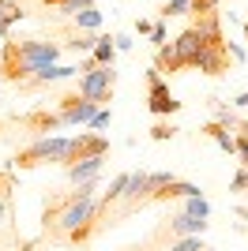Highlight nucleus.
I'll list each match as a JSON object with an SVG mask.
<instances>
[{
  "label": "nucleus",
  "instance_id": "23",
  "mask_svg": "<svg viewBox=\"0 0 248 251\" xmlns=\"http://www.w3.org/2000/svg\"><path fill=\"white\" fill-rule=\"evenodd\" d=\"M173 135H177V127L165 124V120H158V124L151 127V139H155V143H165V139H173Z\"/></svg>",
  "mask_w": 248,
  "mask_h": 251
},
{
  "label": "nucleus",
  "instance_id": "9",
  "mask_svg": "<svg viewBox=\"0 0 248 251\" xmlns=\"http://www.w3.org/2000/svg\"><path fill=\"white\" fill-rule=\"evenodd\" d=\"M98 109H102V105H94V101H87V98H79L75 90H68V94L57 98V116H61V124H64V127H79V124H87V120H91Z\"/></svg>",
  "mask_w": 248,
  "mask_h": 251
},
{
  "label": "nucleus",
  "instance_id": "24",
  "mask_svg": "<svg viewBox=\"0 0 248 251\" xmlns=\"http://www.w3.org/2000/svg\"><path fill=\"white\" fill-rule=\"evenodd\" d=\"M229 191H237V195H248V169H245V165L233 173V180H229Z\"/></svg>",
  "mask_w": 248,
  "mask_h": 251
},
{
  "label": "nucleus",
  "instance_id": "6",
  "mask_svg": "<svg viewBox=\"0 0 248 251\" xmlns=\"http://www.w3.org/2000/svg\"><path fill=\"white\" fill-rule=\"evenodd\" d=\"M113 86H117V72L113 68H91V72L79 75L75 94L87 98V101H94V105H109L113 101Z\"/></svg>",
  "mask_w": 248,
  "mask_h": 251
},
{
  "label": "nucleus",
  "instance_id": "26",
  "mask_svg": "<svg viewBox=\"0 0 248 251\" xmlns=\"http://www.w3.org/2000/svg\"><path fill=\"white\" fill-rule=\"evenodd\" d=\"M165 38H169L165 19H155V26H151V42H155V49H158V45H165Z\"/></svg>",
  "mask_w": 248,
  "mask_h": 251
},
{
  "label": "nucleus",
  "instance_id": "8",
  "mask_svg": "<svg viewBox=\"0 0 248 251\" xmlns=\"http://www.w3.org/2000/svg\"><path fill=\"white\" fill-rule=\"evenodd\" d=\"M147 109H151V116H158V120H165V116H173L177 109H181V101H177L173 90H169V79H162L155 68L147 72Z\"/></svg>",
  "mask_w": 248,
  "mask_h": 251
},
{
  "label": "nucleus",
  "instance_id": "31",
  "mask_svg": "<svg viewBox=\"0 0 248 251\" xmlns=\"http://www.w3.org/2000/svg\"><path fill=\"white\" fill-rule=\"evenodd\" d=\"M34 244H19V248H0V251H31Z\"/></svg>",
  "mask_w": 248,
  "mask_h": 251
},
{
  "label": "nucleus",
  "instance_id": "4",
  "mask_svg": "<svg viewBox=\"0 0 248 251\" xmlns=\"http://www.w3.org/2000/svg\"><path fill=\"white\" fill-rule=\"evenodd\" d=\"M64 154H68V135H45V139H34L31 147L15 150L8 165L15 173H27V169H41V165H61Z\"/></svg>",
  "mask_w": 248,
  "mask_h": 251
},
{
  "label": "nucleus",
  "instance_id": "13",
  "mask_svg": "<svg viewBox=\"0 0 248 251\" xmlns=\"http://www.w3.org/2000/svg\"><path fill=\"white\" fill-rule=\"evenodd\" d=\"M27 19L19 0H0V38H11V26Z\"/></svg>",
  "mask_w": 248,
  "mask_h": 251
},
{
  "label": "nucleus",
  "instance_id": "19",
  "mask_svg": "<svg viewBox=\"0 0 248 251\" xmlns=\"http://www.w3.org/2000/svg\"><path fill=\"white\" fill-rule=\"evenodd\" d=\"M177 15H188V0H165L158 8V19H177Z\"/></svg>",
  "mask_w": 248,
  "mask_h": 251
},
{
  "label": "nucleus",
  "instance_id": "15",
  "mask_svg": "<svg viewBox=\"0 0 248 251\" xmlns=\"http://www.w3.org/2000/svg\"><path fill=\"white\" fill-rule=\"evenodd\" d=\"M102 165H105V157H91V161H75L72 169H64L68 173V180H72V188L75 184H87V180H94L98 173H102Z\"/></svg>",
  "mask_w": 248,
  "mask_h": 251
},
{
  "label": "nucleus",
  "instance_id": "20",
  "mask_svg": "<svg viewBox=\"0 0 248 251\" xmlns=\"http://www.w3.org/2000/svg\"><path fill=\"white\" fill-rule=\"evenodd\" d=\"M218 4H222V0H188V15H192V19L211 15V11H218Z\"/></svg>",
  "mask_w": 248,
  "mask_h": 251
},
{
  "label": "nucleus",
  "instance_id": "2",
  "mask_svg": "<svg viewBox=\"0 0 248 251\" xmlns=\"http://www.w3.org/2000/svg\"><path fill=\"white\" fill-rule=\"evenodd\" d=\"M61 45L41 42V38H4L0 49V79L11 86H23L38 68L45 64H61Z\"/></svg>",
  "mask_w": 248,
  "mask_h": 251
},
{
  "label": "nucleus",
  "instance_id": "28",
  "mask_svg": "<svg viewBox=\"0 0 248 251\" xmlns=\"http://www.w3.org/2000/svg\"><path fill=\"white\" fill-rule=\"evenodd\" d=\"M8 218H11V199L0 195V225H8Z\"/></svg>",
  "mask_w": 248,
  "mask_h": 251
},
{
  "label": "nucleus",
  "instance_id": "29",
  "mask_svg": "<svg viewBox=\"0 0 248 251\" xmlns=\"http://www.w3.org/2000/svg\"><path fill=\"white\" fill-rule=\"evenodd\" d=\"M151 26H155V19H135V30L139 34H151Z\"/></svg>",
  "mask_w": 248,
  "mask_h": 251
},
{
  "label": "nucleus",
  "instance_id": "7",
  "mask_svg": "<svg viewBox=\"0 0 248 251\" xmlns=\"http://www.w3.org/2000/svg\"><path fill=\"white\" fill-rule=\"evenodd\" d=\"M91 157H109V139L102 131H79L68 135V154H64L61 169H72L75 161H91Z\"/></svg>",
  "mask_w": 248,
  "mask_h": 251
},
{
  "label": "nucleus",
  "instance_id": "10",
  "mask_svg": "<svg viewBox=\"0 0 248 251\" xmlns=\"http://www.w3.org/2000/svg\"><path fill=\"white\" fill-rule=\"evenodd\" d=\"M11 124L23 127L31 139H45V135H53L57 127H64V124H61V116H57V109H31V113L15 116Z\"/></svg>",
  "mask_w": 248,
  "mask_h": 251
},
{
  "label": "nucleus",
  "instance_id": "17",
  "mask_svg": "<svg viewBox=\"0 0 248 251\" xmlns=\"http://www.w3.org/2000/svg\"><path fill=\"white\" fill-rule=\"evenodd\" d=\"M38 4L49 11H61V15H75L83 8H94V0H38Z\"/></svg>",
  "mask_w": 248,
  "mask_h": 251
},
{
  "label": "nucleus",
  "instance_id": "27",
  "mask_svg": "<svg viewBox=\"0 0 248 251\" xmlns=\"http://www.w3.org/2000/svg\"><path fill=\"white\" fill-rule=\"evenodd\" d=\"M113 45H117V52H128L132 49V38L128 34H113Z\"/></svg>",
  "mask_w": 248,
  "mask_h": 251
},
{
  "label": "nucleus",
  "instance_id": "32",
  "mask_svg": "<svg viewBox=\"0 0 248 251\" xmlns=\"http://www.w3.org/2000/svg\"><path fill=\"white\" fill-rule=\"evenodd\" d=\"M4 131H8V124H4V120H0V139H4Z\"/></svg>",
  "mask_w": 248,
  "mask_h": 251
},
{
  "label": "nucleus",
  "instance_id": "21",
  "mask_svg": "<svg viewBox=\"0 0 248 251\" xmlns=\"http://www.w3.org/2000/svg\"><path fill=\"white\" fill-rule=\"evenodd\" d=\"M11 191H15V169L4 165V169H0V195H4V199H11Z\"/></svg>",
  "mask_w": 248,
  "mask_h": 251
},
{
  "label": "nucleus",
  "instance_id": "12",
  "mask_svg": "<svg viewBox=\"0 0 248 251\" xmlns=\"http://www.w3.org/2000/svg\"><path fill=\"white\" fill-rule=\"evenodd\" d=\"M91 56L94 68H113L117 60V45H113V34H98V42H94V49L87 52Z\"/></svg>",
  "mask_w": 248,
  "mask_h": 251
},
{
  "label": "nucleus",
  "instance_id": "14",
  "mask_svg": "<svg viewBox=\"0 0 248 251\" xmlns=\"http://www.w3.org/2000/svg\"><path fill=\"white\" fill-rule=\"evenodd\" d=\"M199 135H207L218 150H222V154H233V131H229L226 124H218V120H207Z\"/></svg>",
  "mask_w": 248,
  "mask_h": 251
},
{
  "label": "nucleus",
  "instance_id": "3",
  "mask_svg": "<svg viewBox=\"0 0 248 251\" xmlns=\"http://www.w3.org/2000/svg\"><path fill=\"white\" fill-rule=\"evenodd\" d=\"M169 180H173V173H143V169H139V173H128V188H124L121 202H117V210H113V225L135 218V214L147 210V206H155L158 188H165Z\"/></svg>",
  "mask_w": 248,
  "mask_h": 251
},
{
  "label": "nucleus",
  "instance_id": "30",
  "mask_svg": "<svg viewBox=\"0 0 248 251\" xmlns=\"http://www.w3.org/2000/svg\"><path fill=\"white\" fill-rule=\"evenodd\" d=\"M229 105H233V109H248V90H245V94H237Z\"/></svg>",
  "mask_w": 248,
  "mask_h": 251
},
{
  "label": "nucleus",
  "instance_id": "1",
  "mask_svg": "<svg viewBox=\"0 0 248 251\" xmlns=\"http://www.w3.org/2000/svg\"><path fill=\"white\" fill-rule=\"evenodd\" d=\"M155 72L162 79H173L181 72H203L211 79H222L229 72V49H226V34H222L218 11L192 19L173 42L158 45Z\"/></svg>",
  "mask_w": 248,
  "mask_h": 251
},
{
  "label": "nucleus",
  "instance_id": "5",
  "mask_svg": "<svg viewBox=\"0 0 248 251\" xmlns=\"http://www.w3.org/2000/svg\"><path fill=\"white\" fill-rule=\"evenodd\" d=\"M207 229V221L203 218H188V214H169V218H162L155 225V232H151V240L143 244V251H165L169 244L177 240H185V236H199V232Z\"/></svg>",
  "mask_w": 248,
  "mask_h": 251
},
{
  "label": "nucleus",
  "instance_id": "18",
  "mask_svg": "<svg viewBox=\"0 0 248 251\" xmlns=\"http://www.w3.org/2000/svg\"><path fill=\"white\" fill-rule=\"evenodd\" d=\"M181 214H188V218H211V202L203 199V195H188V199H181Z\"/></svg>",
  "mask_w": 248,
  "mask_h": 251
},
{
  "label": "nucleus",
  "instance_id": "33",
  "mask_svg": "<svg viewBox=\"0 0 248 251\" xmlns=\"http://www.w3.org/2000/svg\"><path fill=\"white\" fill-rule=\"evenodd\" d=\"M203 251H215V248H203Z\"/></svg>",
  "mask_w": 248,
  "mask_h": 251
},
{
  "label": "nucleus",
  "instance_id": "16",
  "mask_svg": "<svg viewBox=\"0 0 248 251\" xmlns=\"http://www.w3.org/2000/svg\"><path fill=\"white\" fill-rule=\"evenodd\" d=\"M72 26L75 30H102V11L98 8H83L72 15Z\"/></svg>",
  "mask_w": 248,
  "mask_h": 251
},
{
  "label": "nucleus",
  "instance_id": "22",
  "mask_svg": "<svg viewBox=\"0 0 248 251\" xmlns=\"http://www.w3.org/2000/svg\"><path fill=\"white\" fill-rule=\"evenodd\" d=\"M207 244L199 240V236H185V240H177V244H169L165 251H203Z\"/></svg>",
  "mask_w": 248,
  "mask_h": 251
},
{
  "label": "nucleus",
  "instance_id": "25",
  "mask_svg": "<svg viewBox=\"0 0 248 251\" xmlns=\"http://www.w3.org/2000/svg\"><path fill=\"white\" fill-rule=\"evenodd\" d=\"M109 120H113V109H109V105H102V109H98V113L87 120V127H94V131H98V127H105Z\"/></svg>",
  "mask_w": 248,
  "mask_h": 251
},
{
  "label": "nucleus",
  "instance_id": "11",
  "mask_svg": "<svg viewBox=\"0 0 248 251\" xmlns=\"http://www.w3.org/2000/svg\"><path fill=\"white\" fill-rule=\"evenodd\" d=\"M75 72H79V68H72V64H45V68H38V72L19 86V90H23V94H38V90H45V86H53V83L72 79Z\"/></svg>",
  "mask_w": 248,
  "mask_h": 251
}]
</instances>
